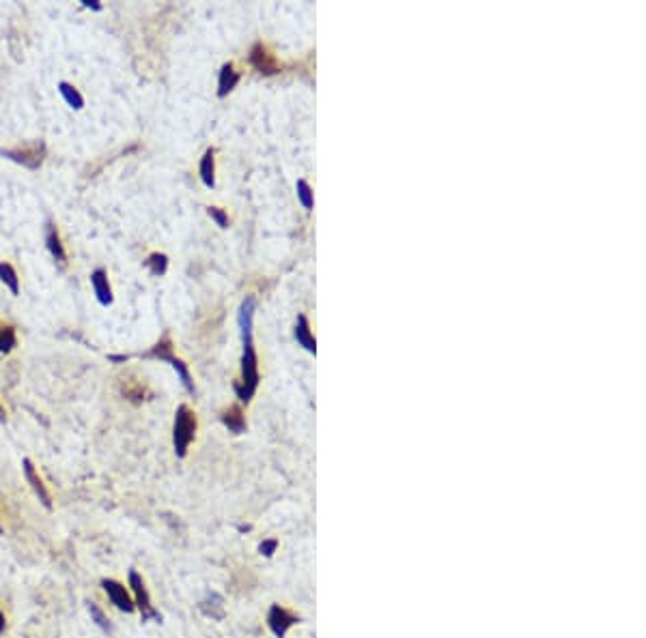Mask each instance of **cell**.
<instances>
[{
    "label": "cell",
    "mask_w": 646,
    "mask_h": 638,
    "mask_svg": "<svg viewBox=\"0 0 646 638\" xmlns=\"http://www.w3.org/2000/svg\"><path fill=\"white\" fill-rule=\"evenodd\" d=\"M7 632V619H5V612L0 610V634H5Z\"/></svg>",
    "instance_id": "4316f807"
},
{
    "label": "cell",
    "mask_w": 646,
    "mask_h": 638,
    "mask_svg": "<svg viewBox=\"0 0 646 638\" xmlns=\"http://www.w3.org/2000/svg\"><path fill=\"white\" fill-rule=\"evenodd\" d=\"M127 359H129L127 355H110L108 357V361H112V363H125Z\"/></svg>",
    "instance_id": "484cf974"
},
{
    "label": "cell",
    "mask_w": 646,
    "mask_h": 638,
    "mask_svg": "<svg viewBox=\"0 0 646 638\" xmlns=\"http://www.w3.org/2000/svg\"><path fill=\"white\" fill-rule=\"evenodd\" d=\"M91 286H93V292L97 297V301L108 307L112 303V288H110V282H108V273L104 269H95L91 273Z\"/></svg>",
    "instance_id": "8fae6325"
},
{
    "label": "cell",
    "mask_w": 646,
    "mask_h": 638,
    "mask_svg": "<svg viewBox=\"0 0 646 638\" xmlns=\"http://www.w3.org/2000/svg\"><path fill=\"white\" fill-rule=\"evenodd\" d=\"M58 91H60V95H63V99L67 101L69 108H74V110L85 108V97L78 93L76 87H71L69 82H58Z\"/></svg>",
    "instance_id": "e0dca14e"
},
{
    "label": "cell",
    "mask_w": 646,
    "mask_h": 638,
    "mask_svg": "<svg viewBox=\"0 0 646 638\" xmlns=\"http://www.w3.org/2000/svg\"><path fill=\"white\" fill-rule=\"evenodd\" d=\"M220 419L229 428V432H233V434L246 432V417H244V411L239 407H229L227 411H222Z\"/></svg>",
    "instance_id": "9a60e30c"
},
{
    "label": "cell",
    "mask_w": 646,
    "mask_h": 638,
    "mask_svg": "<svg viewBox=\"0 0 646 638\" xmlns=\"http://www.w3.org/2000/svg\"><path fill=\"white\" fill-rule=\"evenodd\" d=\"M22 468H24L26 482L31 484V488H33V493L37 495V499L41 501V505H43L45 510H52V497H50V493H48V488H45V484H43V480H41V475L37 473L35 464H33L28 458H24V460H22Z\"/></svg>",
    "instance_id": "ba28073f"
},
{
    "label": "cell",
    "mask_w": 646,
    "mask_h": 638,
    "mask_svg": "<svg viewBox=\"0 0 646 638\" xmlns=\"http://www.w3.org/2000/svg\"><path fill=\"white\" fill-rule=\"evenodd\" d=\"M239 82V73L235 71V67L231 62L222 65L220 75H218V97H227Z\"/></svg>",
    "instance_id": "5bb4252c"
},
{
    "label": "cell",
    "mask_w": 646,
    "mask_h": 638,
    "mask_svg": "<svg viewBox=\"0 0 646 638\" xmlns=\"http://www.w3.org/2000/svg\"><path fill=\"white\" fill-rule=\"evenodd\" d=\"M296 340H298V344L300 346H304L311 355H315L317 353V342H315V338H313V331H311V323H308V318L302 314L300 318H298V325H296Z\"/></svg>",
    "instance_id": "4fadbf2b"
},
{
    "label": "cell",
    "mask_w": 646,
    "mask_h": 638,
    "mask_svg": "<svg viewBox=\"0 0 646 638\" xmlns=\"http://www.w3.org/2000/svg\"><path fill=\"white\" fill-rule=\"evenodd\" d=\"M300 621V617L296 612H291L289 608H284L280 604H271L269 612H267V625L271 629V634L276 638H282L286 632H289L296 623Z\"/></svg>",
    "instance_id": "52a82bcc"
},
{
    "label": "cell",
    "mask_w": 646,
    "mask_h": 638,
    "mask_svg": "<svg viewBox=\"0 0 646 638\" xmlns=\"http://www.w3.org/2000/svg\"><path fill=\"white\" fill-rule=\"evenodd\" d=\"M147 267H149V271H151L156 277L164 275V273H166V269H168V258H166V254L154 252V254L147 258Z\"/></svg>",
    "instance_id": "ffe728a7"
},
{
    "label": "cell",
    "mask_w": 646,
    "mask_h": 638,
    "mask_svg": "<svg viewBox=\"0 0 646 638\" xmlns=\"http://www.w3.org/2000/svg\"><path fill=\"white\" fill-rule=\"evenodd\" d=\"M99 585H102V589L106 591L108 600L114 604L117 610H121V612H125V615H129V612L136 610L134 600H131V593H129V589H127L123 583H119V581H114V578H102Z\"/></svg>",
    "instance_id": "8992f818"
},
{
    "label": "cell",
    "mask_w": 646,
    "mask_h": 638,
    "mask_svg": "<svg viewBox=\"0 0 646 638\" xmlns=\"http://www.w3.org/2000/svg\"><path fill=\"white\" fill-rule=\"evenodd\" d=\"M0 527H3V524H0Z\"/></svg>",
    "instance_id": "f546056e"
},
{
    "label": "cell",
    "mask_w": 646,
    "mask_h": 638,
    "mask_svg": "<svg viewBox=\"0 0 646 638\" xmlns=\"http://www.w3.org/2000/svg\"><path fill=\"white\" fill-rule=\"evenodd\" d=\"M45 246H48L52 258H54L60 267H65V265H67V254H65V248H63V241H60V234H58V230H56L54 224H48V230H45Z\"/></svg>",
    "instance_id": "7c38bea8"
},
{
    "label": "cell",
    "mask_w": 646,
    "mask_h": 638,
    "mask_svg": "<svg viewBox=\"0 0 646 638\" xmlns=\"http://www.w3.org/2000/svg\"><path fill=\"white\" fill-rule=\"evenodd\" d=\"M207 213H209V217H211L215 224H218L220 228H229V215H227L222 209H218V207H209Z\"/></svg>",
    "instance_id": "603a6c76"
},
{
    "label": "cell",
    "mask_w": 646,
    "mask_h": 638,
    "mask_svg": "<svg viewBox=\"0 0 646 638\" xmlns=\"http://www.w3.org/2000/svg\"><path fill=\"white\" fill-rule=\"evenodd\" d=\"M127 589L131 591V600L136 610L140 612L142 621H162V615L151 604V595L147 591V585L136 570H129L127 574Z\"/></svg>",
    "instance_id": "3957f363"
},
{
    "label": "cell",
    "mask_w": 646,
    "mask_h": 638,
    "mask_svg": "<svg viewBox=\"0 0 646 638\" xmlns=\"http://www.w3.org/2000/svg\"><path fill=\"white\" fill-rule=\"evenodd\" d=\"M278 550V539H263L261 544H259V554H263V556H274V552Z\"/></svg>",
    "instance_id": "cb8c5ba5"
},
{
    "label": "cell",
    "mask_w": 646,
    "mask_h": 638,
    "mask_svg": "<svg viewBox=\"0 0 646 638\" xmlns=\"http://www.w3.org/2000/svg\"><path fill=\"white\" fill-rule=\"evenodd\" d=\"M196 434V415L190 411V407L181 405L175 413V426H173V445L177 458H185L192 441Z\"/></svg>",
    "instance_id": "7a4b0ae2"
},
{
    "label": "cell",
    "mask_w": 646,
    "mask_h": 638,
    "mask_svg": "<svg viewBox=\"0 0 646 638\" xmlns=\"http://www.w3.org/2000/svg\"><path fill=\"white\" fill-rule=\"evenodd\" d=\"M7 419V415H5V409H3V405H0V422H5Z\"/></svg>",
    "instance_id": "f1b7e54d"
},
{
    "label": "cell",
    "mask_w": 646,
    "mask_h": 638,
    "mask_svg": "<svg viewBox=\"0 0 646 638\" xmlns=\"http://www.w3.org/2000/svg\"><path fill=\"white\" fill-rule=\"evenodd\" d=\"M254 297H246L239 309V331H242V342H244V355H242V378L235 383V393L239 397V402L248 405L252 400V395L257 393L261 374H259V357L254 351L252 342V318H254Z\"/></svg>",
    "instance_id": "6da1fadb"
},
{
    "label": "cell",
    "mask_w": 646,
    "mask_h": 638,
    "mask_svg": "<svg viewBox=\"0 0 646 638\" xmlns=\"http://www.w3.org/2000/svg\"><path fill=\"white\" fill-rule=\"evenodd\" d=\"M82 5H85L87 9H93V11H102V3H97V0H82Z\"/></svg>",
    "instance_id": "d4e9b609"
},
{
    "label": "cell",
    "mask_w": 646,
    "mask_h": 638,
    "mask_svg": "<svg viewBox=\"0 0 646 638\" xmlns=\"http://www.w3.org/2000/svg\"><path fill=\"white\" fill-rule=\"evenodd\" d=\"M213 155H215V150L213 148H207L205 150V155L200 157V168H198V172H200V181H203V185L205 187H213L215 185V177H213V172H215V166H213Z\"/></svg>",
    "instance_id": "2e32d148"
},
{
    "label": "cell",
    "mask_w": 646,
    "mask_h": 638,
    "mask_svg": "<svg viewBox=\"0 0 646 638\" xmlns=\"http://www.w3.org/2000/svg\"><path fill=\"white\" fill-rule=\"evenodd\" d=\"M171 348H173V342H171V338L168 336H164L151 351H147L142 357H147V359H160V361H166V363H171L173 368H175V372L179 374V378H181V383H183V387L190 391V393H194L196 389H194V383H192V376H190V372H188V368H185V363L181 361V359H177V357H173V353H171Z\"/></svg>",
    "instance_id": "277c9868"
},
{
    "label": "cell",
    "mask_w": 646,
    "mask_h": 638,
    "mask_svg": "<svg viewBox=\"0 0 646 638\" xmlns=\"http://www.w3.org/2000/svg\"><path fill=\"white\" fill-rule=\"evenodd\" d=\"M0 155L14 159V162L26 166L31 170H37L43 162V157H45V144L43 142H33L24 148H14V150L11 148H0Z\"/></svg>",
    "instance_id": "5b68a950"
},
{
    "label": "cell",
    "mask_w": 646,
    "mask_h": 638,
    "mask_svg": "<svg viewBox=\"0 0 646 638\" xmlns=\"http://www.w3.org/2000/svg\"><path fill=\"white\" fill-rule=\"evenodd\" d=\"M198 610H200L205 617L213 619V621H222V619L227 617V608H225L222 595L213 593V591H209V593L198 602Z\"/></svg>",
    "instance_id": "30bf717a"
},
{
    "label": "cell",
    "mask_w": 646,
    "mask_h": 638,
    "mask_svg": "<svg viewBox=\"0 0 646 638\" xmlns=\"http://www.w3.org/2000/svg\"><path fill=\"white\" fill-rule=\"evenodd\" d=\"M298 198H300V202H302V207L306 209V211H313V204H315V196H313V189H311V185L304 181V179H300L298 181Z\"/></svg>",
    "instance_id": "7402d4cb"
},
{
    "label": "cell",
    "mask_w": 646,
    "mask_h": 638,
    "mask_svg": "<svg viewBox=\"0 0 646 638\" xmlns=\"http://www.w3.org/2000/svg\"><path fill=\"white\" fill-rule=\"evenodd\" d=\"M250 65L259 71V73H265V75H274L280 71L276 58L267 52V48L263 43H254L252 50H250Z\"/></svg>",
    "instance_id": "9c48e42d"
},
{
    "label": "cell",
    "mask_w": 646,
    "mask_h": 638,
    "mask_svg": "<svg viewBox=\"0 0 646 638\" xmlns=\"http://www.w3.org/2000/svg\"><path fill=\"white\" fill-rule=\"evenodd\" d=\"M250 529H252L250 524H237V531H239V533H248Z\"/></svg>",
    "instance_id": "83f0119b"
},
{
    "label": "cell",
    "mask_w": 646,
    "mask_h": 638,
    "mask_svg": "<svg viewBox=\"0 0 646 638\" xmlns=\"http://www.w3.org/2000/svg\"><path fill=\"white\" fill-rule=\"evenodd\" d=\"M89 615H91V621H95V625L99 627V629H104V632H112V623H110V619L106 617V612L95 604V602H91L89 604Z\"/></svg>",
    "instance_id": "44dd1931"
},
{
    "label": "cell",
    "mask_w": 646,
    "mask_h": 638,
    "mask_svg": "<svg viewBox=\"0 0 646 638\" xmlns=\"http://www.w3.org/2000/svg\"><path fill=\"white\" fill-rule=\"evenodd\" d=\"M18 338H16V329L11 325H0V353L7 355L14 351Z\"/></svg>",
    "instance_id": "d6986e66"
},
{
    "label": "cell",
    "mask_w": 646,
    "mask_h": 638,
    "mask_svg": "<svg viewBox=\"0 0 646 638\" xmlns=\"http://www.w3.org/2000/svg\"><path fill=\"white\" fill-rule=\"evenodd\" d=\"M0 282L11 290V295H20V277L9 263H0Z\"/></svg>",
    "instance_id": "ac0fdd59"
}]
</instances>
